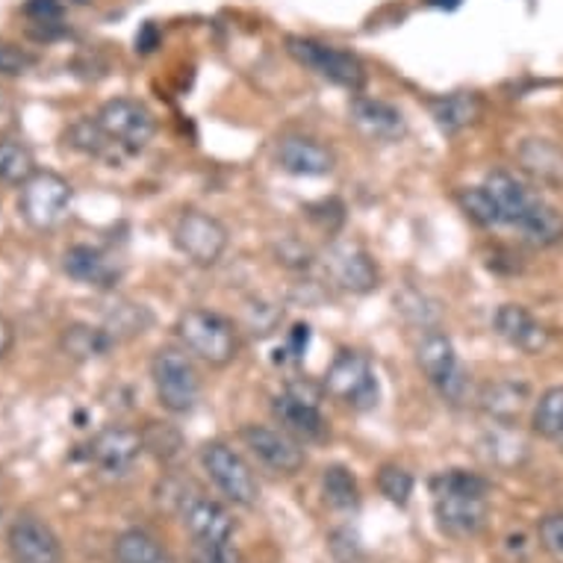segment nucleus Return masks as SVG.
<instances>
[{
	"mask_svg": "<svg viewBox=\"0 0 563 563\" xmlns=\"http://www.w3.org/2000/svg\"><path fill=\"white\" fill-rule=\"evenodd\" d=\"M537 537H540V545L545 552L563 558V514H549V517L540 519Z\"/></svg>",
	"mask_w": 563,
	"mask_h": 563,
	"instance_id": "37",
	"label": "nucleus"
},
{
	"mask_svg": "<svg viewBox=\"0 0 563 563\" xmlns=\"http://www.w3.org/2000/svg\"><path fill=\"white\" fill-rule=\"evenodd\" d=\"M63 268L71 280L95 289H112L121 277V268L112 263L110 254L95 245H71L63 254Z\"/></svg>",
	"mask_w": 563,
	"mask_h": 563,
	"instance_id": "21",
	"label": "nucleus"
},
{
	"mask_svg": "<svg viewBox=\"0 0 563 563\" xmlns=\"http://www.w3.org/2000/svg\"><path fill=\"white\" fill-rule=\"evenodd\" d=\"M7 545L15 563H63V543L54 534V528L30 514L12 519Z\"/></svg>",
	"mask_w": 563,
	"mask_h": 563,
	"instance_id": "13",
	"label": "nucleus"
},
{
	"mask_svg": "<svg viewBox=\"0 0 563 563\" xmlns=\"http://www.w3.org/2000/svg\"><path fill=\"white\" fill-rule=\"evenodd\" d=\"M0 526H3V508H0Z\"/></svg>",
	"mask_w": 563,
	"mask_h": 563,
	"instance_id": "41",
	"label": "nucleus"
},
{
	"mask_svg": "<svg viewBox=\"0 0 563 563\" xmlns=\"http://www.w3.org/2000/svg\"><path fill=\"white\" fill-rule=\"evenodd\" d=\"M172 242L192 266L210 268L224 257L231 233L216 216L203 213V210H186L177 216L175 228H172Z\"/></svg>",
	"mask_w": 563,
	"mask_h": 563,
	"instance_id": "7",
	"label": "nucleus"
},
{
	"mask_svg": "<svg viewBox=\"0 0 563 563\" xmlns=\"http://www.w3.org/2000/svg\"><path fill=\"white\" fill-rule=\"evenodd\" d=\"M119 345V340L112 336L107 328L98 324H68L59 336V349L71 357V361H95V357H107L112 349Z\"/></svg>",
	"mask_w": 563,
	"mask_h": 563,
	"instance_id": "24",
	"label": "nucleus"
},
{
	"mask_svg": "<svg viewBox=\"0 0 563 563\" xmlns=\"http://www.w3.org/2000/svg\"><path fill=\"white\" fill-rule=\"evenodd\" d=\"M65 139H68V145H71V148L86 154V157L110 159V163H119V159L124 157L119 145L107 136V130L101 128L98 115H95V119H89V115H86V119H77L75 124L68 128Z\"/></svg>",
	"mask_w": 563,
	"mask_h": 563,
	"instance_id": "25",
	"label": "nucleus"
},
{
	"mask_svg": "<svg viewBox=\"0 0 563 563\" xmlns=\"http://www.w3.org/2000/svg\"><path fill=\"white\" fill-rule=\"evenodd\" d=\"M375 481H378L380 496L398 505V508H405L410 496H413V475L405 466H398V463H384Z\"/></svg>",
	"mask_w": 563,
	"mask_h": 563,
	"instance_id": "33",
	"label": "nucleus"
},
{
	"mask_svg": "<svg viewBox=\"0 0 563 563\" xmlns=\"http://www.w3.org/2000/svg\"><path fill=\"white\" fill-rule=\"evenodd\" d=\"M151 380L157 389L159 405L166 407L168 413H192L201 401V375H198L192 354L184 345L180 349L163 345L151 357Z\"/></svg>",
	"mask_w": 563,
	"mask_h": 563,
	"instance_id": "3",
	"label": "nucleus"
},
{
	"mask_svg": "<svg viewBox=\"0 0 563 563\" xmlns=\"http://www.w3.org/2000/svg\"><path fill=\"white\" fill-rule=\"evenodd\" d=\"M201 466L228 501L240 505V508H254L260 501L257 475L249 466V461L228 443L213 440V443L203 445Z\"/></svg>",
	"mask_w": 563,
	"mask_h": 563,
	"instance_id": "5",
	"label": "nucleus"
},
{
	"mask_svg": "<svg viewBox=\"0 0 563 563\" xmlns=\"http://www.w3.org/2000/svg\"><path fill=\"white\" fill-rule=\"evenodd\" d=\"M98 121L124 157L148 148L151 139L157 133L154 112L136 98H112L98 110Z\"/></svg>",
	"mask_w": 563,
	"mask_h": 563,
	"instance_id": "9",
	"label": "nucleus"
},
{
	"mask_svg": "<svg viewBox=\"0 0 563 563\" xmlns=\"http://www.w3.org/2000/svg\"><path fill=\"white\" fill-rule=\"evenodd\" d=\"M534 434L545 440H561L563 437V387H549L537 398L534 416H531Z\"/></svg>",
	"mask_w": 563,
	"mask_h": 563,
	"instance_id": "30",
	"label": "nucleus"
},
{
	"mask_svg": "<svg viewBox=\"0 0 563 563\" xmlns=\"http://www.w3.org/2000/svg\"><path fill=\"white\" fill-rule=\"evenodd\" d=\"M240 437L245 449L275 475H298V472L305 470L307 454L301 449V440L287 434L284 428L245 426Z\"/></svg>",
	"mask_w": 563,
	"mask_h": 563,
	"instance_id": "12",
	"label": "nucleus"
},
{
	"mask_svg": "<svg viewBox=\"0 0 563 563\" xmlns=\"http://www.w3.org/2000/svg\"><path fill=\"white\" fill-rule=\"evenodd\" d=\"M145 449V440L133 428H103L101 434L92 437V443L86 449V457L107 475H128L139 454Z\"/></svg>",
	"mask_w": 563,
	"mask_h": 563,
	"instance_id": "15",
	"label": "nucleus"
},
{
	"mask_svg": "<svg viewBox=\"0 0 563 563\" xmlns=\"http://www.w3.org/2000/svg\"><path fill=\"white\" fill-rule=\"evenodd\" d=\"M151 324V313L142 305H133V301H115L107 316V331L115 336V340H130V336H139L145 333V328Z\"/></svg>",
	"mask_w": 563,
	"mask_h": 563,
	"instance_id": "32",
	"label": "nucleus"
},
{
	"mask_svg": "<svg viewBox=\"0 0 563 563\" xmlns=\"http://www.w3.org/2000/svg\"><path fill=\"white\" fill-rule=\"evenodd\" d=\"M322 493L333 510H354L361 505V484L354 478V472L340 463L322 472Z\"/></svg>",
	"mask_w": 563,
	"mask_h": 563,
	"instance_id": "29",
	"label": "nucleus"
},
{
	"mask_svg": "<svg viewBox=\"0 0 563 563\" xmlns=\"http://www.w3.org/2000/svg\"><path fill=\"white\" fill-rule=\"evenodd\" d=\"M526 387H517V384H496V387L487 389V396L481 398V401H484V407H487L493 416H499V419H514V416L526 407Z\"/></svg>",
	"mask_w": 563,
	"mask_h": 563,
	"instance_id": "34",
	"label": "nucleus"
},
{
	"mask_svg": "<svg viewBox=\"0 0 563 563\" xmlns=\"http://www.w3.org/2000/svg\"><path fill=\"white\" fill-rule=\"evenodd\" d=\"M272 416H275L277 426L284 428L287 434H292L296 440H305V443L322 440L324 431H328L322 410H319V401L298 396L292 389H284L280 396H275Z\"/></svg>",
	"mask_w": 563,
	"mask_h": 563,
	"instance_id": "16",
	"label": "nucleus"
},
{
	"mask_svg": "<svg viewBox=\"0 0 563 563\" xmlns=\"http://www.w3.org/2000/svg\"><path fill=\"white\" fill-rule=\"evenodd\" d=\"M484 189L493 195V201L499 203L501 219L508 228H519V222L526 219L537 203L543 201V195L537 192L534 186H528L526 180L514 172L496 168L484 177Z\"/></svg>",
	"mask_w": 563,
	"mask_h": 563,
	"instance_id": "17",
	"label": "nucleus"
},
{
	"mask_svg": "<svg viewBox=\"0 0 563 563\" xmlns=\"http://www.w3.org/2000/svg\"><path fill=\"white\" fill-rule=\"evenodd\" d=\"M184 526L195 543H231L236 534L231 510L224 508L222 501L207 499V496H192L186 501Z\"/></svg>",
	"mask_w": 563,
	"mask_h": 563,
	"instance_id": "19",
	"label": "nucleus"
},
{
	"mask_svg": "<svg viewBox=\"0 0 563 563\" xmlns=\"http://www.w3.org/2000/svg\"><path fill=\"white\" fill-rule=\"evenodd\" d=\"M36 172V157H33L27 142L0 139V184L24 186Z\"/></svg>",
	"mask_w": 563,
	"mask_h": 563,
	"instance_id": "28",
	"label": "nucleus"
},
{
	"mask_svg": "<svg viewBox=\"0 0 563 563\" xmlns=\"http://www.w3.org/2000/svg\"><path fill=\"white\" fill-rule=\"evenodd\" d=\"M431 493H434V519L443 534L466 540L487 526V478L466 470H449L431 481Z\"/></svg>",
	"mask_w": 563,
	"mask_h": 563,
	"instance_id": "1",
	"label": "nucleus"
},
{
	"mask_svg": "<svg viewBox=\"0 0 563 563\" xmlns=\"http://www.w3.org/2000/svg\"><path fill=\"white\" fill-rule=\"evenodd\" d=\"M351 124L361 130L366 139L375 142H398L407 133L405 115L387 101L378 98H366V95H354L349 107Z\"/></svg>",
	"mask_w": 563,
	"mask_h": 563,
	"instance_id": "18",
	"label": "nucleus"
},
{
	"mask_svg": "<svg viewBox=\"0 0 563 563\" xmlns=\"http://www.w3.org/2000/svg\"><path fill=\"white\" fill-rule=\"evenodd\" d=\"M175 333L192 357L203 361L207 366H228L240 351V331L228 316L207 310V307H192L177 316Z\"/></svg>",
	"mask_w": 563,
	"mask_h": 563,
	"instance_id": "2",
	"label": "nucleus"
},
{
	"mask_svg": "<svg viewBox=\"0 0 563 563\" xmlns=\"http://www.w3.org/2000/svg\"><path fill=\"white\" fill-rule=\"evenodd\" d=\"M275 163L292 177H328L336 166L333 151L313 136L287 133L277 139Z\"/></svg>",
	"mask_w": 563,
	"mask_h": 563,
	"instance_id": "14",
	"label": "nucleus"
},
{
	"mask_svg": "<svg viewBox=\"0 0 563 563\" xmlns=\"http://www.w3.org/2000/svg\"><path fill=\"white\" fill-rule=\"evenodd\" d=\"M322 389L354 410H369L378 405V378L369 357L361 351H340L324 372Z\"/></svg>",
	"mask_w": 563,
	"mask_h": 563,
	"instance_id": "6",
	"label": "nucleus"
},
{
	"mask_svg": "<svg viewBox=\"0 0 563 563\" xmlns=\"http://www.w3.org/2000/svg\"><path fill=\"white\" fill-rule=\"evenodd\" d=\"M287 54L298 65L310 68L328 84L340 86L345 92H361L366 86V65L357 54H351L345 47L328 45L310 36H287Z\"/></svg>",
	"mask_w": 563,
	"mask_h": 563,
	"instance_id": "4",
	"label": "nucleus"
},
{
	"mask_svg": "<svg viewBox=\"0 0 563 563\" xmlns=\"http://www.w3.org/2000/svg\"><path fill=\"white\" fill-rule=\"evenodd\" d=\"M324 275L333 287L349 292V296H369L372 289H378L380 272L378 263L369 251L357 242H333L328 245L322 257Z\"/></svg>",
	"mask_w": 563,
	"mask_h": 563,
	"instance_id": "10",
	"label": "nucleus"
},
{
	"mask_svg": "<svg viewBox=\"0 0 563 563\" xmlns=\"http://www.w3.org/2000/svg\"><path fill=\"white\" fill-rule=\"evenodd\" d=\"M428 107H431V119H434V124L445 136H454V133L472 128L481 119V110H484V103H481L475 92L443 95V98H437Z\"/></svg>",
	"mask_w": 563,
	"mask_h": 563,
	"instance_id": "23",
	"label": "nucleus"
},
{
	"mask_svg": "<svg viewBox=\"0 0 563 563\" xmlns=\"http://www.w3.org/2000/svg\"><path fill=\"white\" fill-rule=\"evenodd\" d=\"M115 561L119 563H177L168 549L159 543L157 537L142 531V528H130L115 540Z\"/></svg>",
	"mask_w": 563,
	"mask_h": 563,
	"instance_id": "27",
	"label": "nucleus"
},
{
	"mask_svg": "<svg viewBox=\"0 0 563 563\" xmlns=\"http://www.w3.org/2000/svg\"><path fill=\"white\" fill-rule=\"evenodd\" d=\"M493 328L508 345L526 354H540L549 345L545 324L522 305H501L493 316Z\"/></svg>",
	"mask_w": 563,
	"mask_h": 563,
	"instance_id": "20",
	"label": "nucleus"
},
{
	"mask_svg": "<svg viewBox=\"0 0 563 563\" xmlns=\"http://www.w3.org/2000/svg\"><path fill=\"white\" fill-rule=\"evenodd\" d=\"M457 203H461L463 213L470 216L478 228H505L499 203L493 201V195L484 189V184L461 189V192H457Z\"/></svg>",
	"mask_w": 563,
	"mask_h": 563,
	"instance_id": "31",
	"label": "nucleus"
},
{
	"mask_svg": "<svg viewBox=\"0 0 563 563\" xmlns=\"http://www.w3.org/2000/svg\"><path fill=\"white\" fill-rule=\"evenodd\" d=\"M307 336H310V333H307V324H298V328H292V333H289V349L296 351V357L298 354H305Z\"/></svg>",
	"mask_w": 563,
	"mask_h": 563,
	"instance_id": "40",
	"label": "nucleus"
},
{
	"mask_svg": "<svg viewBox=\"0 0 563 563\" xmlns=\"http://www.w3.org/2000/svg\"><path fill=\"white\" fill-rule=\"evenodd\" d=\"M416 363L431 384L443 393L449 401H461L466 393V375L457 363V351L449 333L428 331L416 345Z\"/></svg>",
	"mask_w": 563,
	"mask_h": 563,
	"instance_id": "11",
	"label": "nucleus"
},
{
	"mask_svg": "<svg viewBox=\"0 0 563 563\" xmlns=\"http://www.w3.org/2000/svg\"><path fill=\"white\" fill-rule=\"evenodd\" d=\"M517 166L537 186L563 189V148L552 139L531 136L517 148Z\"/></svg>",
	"mask_w": 563,
	"mask_h": 563,
	"instance_id": "22",
	"label": "nucleus"
},
{
	"mask_svg": "<svg viewBox=\"0 0 563 563\" xmlns=\"http://www.w3.org/2000/svg\"><path fill=\"white\" fill-rule=\"evenodd\" d=\"M517 231L522 233V240L537 245V249H552V245L563 242V213L549 201H540L519 222Z\"/></svg>",
	"mask_w": 563,
	"mask_h": 563,
	"instance_id": "26",
	"label": "nucleus"
},
{
	"mask_svg": "<svg viewBox=\"0 0 563 563\" xmlns=\"http://www.w3.org/2000/svg\"><path fill=\"white\" fill-rule=\"evenodd\" d=\"M24 15L33 21L30 30L42 27V33H38L36 38H54L47 30L63 33V30H59V24H63V3H59V0H27V3H24Z\"/></svg>",
	"mask_w": 563,
	"mask_h": 563,
	"instance_id": "35",
	"label": "nucleus"
},
{
	"mask_svg": "<svg viewBox=\"0 0 563 563\" xmlns=\"http://www.w3.org/2000/svg\"><path fill=\"white\" fill-rule=\"evenodd\" d=\"M12 342H15V324L7 316H0V361L10 354Z\"/></svg>",
	"mask_w": 563,
	"mask_h": 563,
	"instance_id": "39",
	"label": "nucleus"
},
{
	"mask_svg": "<svg viewBox=\"0 0 563 563\" xmlns=\"http://www.w3.org/2000/svg\"><path fill=\"white\" fill-rule=\"evenodd\" d=\"M33 65H36V56L27 54L24 47L10 45V42H0V75L3 77L27 75Z\"/></svg>",
	"mask_w": 563,
	"mask_h": 563,
	"instance_id": "36",
	"label": "nucleus"
},
{
	"mask_svg": "<svg viewBox=\"0 0 563 563\" xmlns=\"http://www.w3.org/2000/svg\"><path fill=\"white\" fill-rule=\"evenodd\" d=\"M558 443H561V452H563V437H561V440H558Z\"/></svg>",
	"mask_w": 563,
	"mask_h": 563,
	"instance_id": "42",
	"label": "nucleus"
},
{
	"mask_svg": "<svg viewBox=\"0 0 563 563\" xmlns=\"http://www.w3.org/2000/svg\"><path fill=\"white\" fill-rule=\"evenodd\" d=\"M192 563H242L233 543H195Z\"/></svg>",
	"mask_w": 563,
	"mask_h": 563,
	"instance_id": "38",
	"label": "nucleus"
},
{
	"mask_svg": "<svg viewBox=\"0 0 563 563\" xmlns=\"http://www.w3.org/2000/svg\"><path fill=\"white\" fill-rule=\"evenodd\" d=\"M71 207V184L56 172H36L21 186L19 213L33 231H54Z\"/></svg>",
	"mask_w": 563,
	"mask_h": 563,
	"instance_id": "8",
	"label": "nucleus"
}]
</instances>
